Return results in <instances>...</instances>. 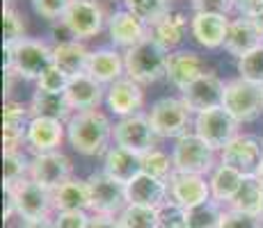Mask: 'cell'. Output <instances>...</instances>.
Instances as JSON below:
<instances>
[{
    "instance_id": "47",
    "label": "cell",
    "mask_w": 263,
    "mask_h": 228,
    "mask_svg": "<svg viewBox=\"0 0 263 228\" xmlns=\"http://www.w3.org/2000/svg\"><path fill=\"white\" fill-rule=\"evenodd\" d=\"M89 228H121V226H119V219H115V217L94 215L92 221H89Z\"/></svg>"
},
{
    "instance_id": "21",
    "label": "cell",
    "mask_w": 263,
    "mask_h": 228,
    "mask_svg": "<svg viewBox=\"0 0 263 228\" xmlns=\"http://www.w3.org/2000/svg\"><path fill=\"white\" fill-rule=\"evenodd\" d=\"M30 108L16 100H5L3 105V149L18 151L28 137L30 126Z\"/></svg>"
},
{
    "instance_id": "32",
    "label": "cell",
    "mask_w": 263,
    "mask_h": 228,
    "mask_svg": "<svg viewBox=\"0 0 263 228\" xmlns=\"http://www.w3.org/2000/svg\"><path fill=\"white\" fill-rule=\"evenodd\" d=\"M242 178H245V176H242L238 169H234V167L222 164L220 162V164L213 169L211 178H209L211 196H213L215 201H231L236 194H238Z\"/></svg>"
},
{
    "instance_id": "22",
    "label": "cell",
    "mask_w": 263,
    "mask_h": 228,
    "mask_svg": "<svg viewBox=\"0 0 263 228\" xmlns=\"http://www.w3.org/2000/svg\"><path fill=\"white\" fill-rule=\"evenodd\" d=\"M103 85L96 82L92 75L80 73L69 80V87L64 91L69 105L76 112H85V110H99L101 100H103Z\"/></svg>"
},
{
    "instance_id": "41",
    "label": "cell",
    "mask_w": 263,
    "mask_h": 228,
    "mask_svg": "<svg viewBox=\"0 0 263 228\" xmlns=\"http://www.w3.org/2000/svg\"><path fill=\"white\" fill-rule=\"evenodd\" d=\"M69 75L67 73H62L55 64H50V67L44 71L42 75H39V80H37V89H42V91H50V94H64L69 87Z\"/></svg>"
},
{
    "instance_id": "15",
    "label": "cell",
    "mask_w": 263,
    "mask_h": 228,
    "mask_svg": "<svg viewBox=\"0 0 263 228\" xmlns=\"http://www.w3.org/2000/svg\"><path fill=\"white\" fill-rule=\"evenodd\" d=\"M167 187H170V199L174 201V203H179L181 208H185V210L197 208V205L213 199L206 176L179 174V171H174L167 180Z\"/></svg>"
},
{
    "instance_id": "16",
    "label": "cell",
    "mask_w": 263,
    "mask_h": 228,
    "mask_svg": "<svg viewBox=\"0 0 263 228\" xmlns=\"http://www.w3.org/2000/svg\"><path fill=\"white\" fill-rule=\"evenodd\" d=\"M105 103H108L110 112L121 116V119L138 114V110H142L144 105L142 85H138L130 78H121L105 89Z\"/></svg>"
},
{
    "instance_id": "24",
    "label": "cell",
    "mask_w": 263,
    "mask_h": 228,
    "mask_svg": "<svg viewBox=\"0 0 263 228\" xmlns=\"http://www.w3.org/2000/svg\"><path fill=\"white\" fill-rule=\"evenodd\" d=\"M263 46V37L259 32V28L254 25V21L250 18H236V21H229V30H227V39H224V48L229 50L236 57H242V55L252 53L254 48Z\"/></svg>"
},
{
    "instance_id": "46",
    "label": "cell",
    "mask_w": 263,
    "mask_h": 228,
    "mask_svg": "<svg viewBox=\"0 0 263 228\" xmlns=\"http://www.w3.org/2000/svg\"><path fill=\"white\" fill-rule=\"evenodd\" d=\"M3 196H5V208H3V219L9 221L16 215V203H14V192L9 185H3Z\"/></svg>"
},
{
    "instance_id": "31",
    "label": "cell",
    "mask_w": 263,
    "mask_h": 228,
    "mask_svg": "<svg viewBox=\"0 0 263 228\" xmlns=\"http://www.w3.org/2000/svg\"><path fill=\"white\" fill-rule=\"evenodd\" d=\"M229 203H231V210L245 212V215H252L263 221V185L259 182V178L256 176H245L238 194Z\"/></svg>"
},
{
    "instance_id": "6",
    "label": "cell",
    "mask_w": 263,
    "mask_h": 228,
    "mask_svg": "<svg viewBox=\"0 0 263 228\" xmlns=\"http://www.w3.org/2000/svg\"><path fill=\"white\" fill-rule=\"evenodd\" d=\"M87 190H89V210L94 215L119 217L121 210L128 205V201H126V185L110 178L103 171L89 176Z\"/></svg>"
},
{
    "instance_id": "50",
    "label": "cell",
    "mask_w": 263,
    "mask_h": 228,
    "mask_svg": "<svg viewBox=\"0 0 263 228\" xmlns=\"http://www.w3.org/2000/svg\"><path fill=\"white\" fill-rule=\"evenodd\" d=\"M252 21H254V25L259 28V32H261V37H263V12H261L256 18H252Z\"/></svg>"
},
{
    "instance_id": "3",
    "label": "cell",
    "mask_w": 263,
    "mask_h": 228,
    "mask_svg": "<svg viewBox=\"0 0 263 228\" xmlns=\"http://www.w3.org/2000/svg\"><path fill=\"white\" fill-rule=\"evenodd\" d=\"M167 50L156 44L151 37H146L144 42H140L138 46H133L124 53L126 75L138 85L158 82L160 78L167 75Z\"/></svg>"
},
{
    "instance_id": "23",
    "label": "cell",
    "mask_w": 263,
    "mask_h": 228,
    "mask_svg": "<svg viewBox=\"0 0 263 228\" xmlns=\"http://www.w3.org/2000/svg\"><path fill=\"white\" fill-rule=\"evenodd\" d=\"M124 73H126V67H124V55L121 53H117L115 48L92 50L87 62V75H92L96 82L112 85L121 80Z\"/></svg>"
},
{
    "instance_id": "34",
    "label": "cell",
    "mask_w": 263,
    "mask_h": 228,
    "mask_svg": "<svg viewBox=\"0 0 263 228\" xmlns=\"http://www.w3.org/2000/svg\"><path fill=\"white\" fill-rule=\"evenodd\" d=\"M126 9L130 14L144 21L146 25H154L158 18H163L170 9V0H124Z\"/></svg>"
},
{
    "instance_id": "43",
    "label": "cell",
    "mask_w": 263,
    "mask_h": 228,
    "mask_svg": "<svg viewBox=\"0 0 263 228\" xmlns=\"http://www.w3.org/2000/svg\"><path fill=\"white\" fill-rule=\"evenodd\" d=\"M195 14H215V16H227L236 9V0H190Z\"/></svg>"
},
{
    "instance_id": "30",
    "label": "cell",
    "mask_w": 263,
    "mask_h": 228,
    "mask_svg": "<svg viewBox=\"0 0 263 228\" xmlns=\"http://www.w3.org/2000/svg\"><path fill=\"white\" fill-rule=\"evenodd\" d=\"M53 196V208L58 212H71V210H89V190L87 180L69 178L67 182L50 192Z\"/></svg>"
},
{
    "instance_id": "10",
    "label": "cell",
    "mask_w": 263,
    "mask_h": 228,
    "mask_svg": "<svg viewBox=\"0 0 263 228\" xmlns=\"http://www.w3.org/2000/svg\"><path fill=\"white\" fill-rule=\"evenodd\" d=\"M103 7L96 0H71L62 16V25L78 42H87L103 30Z\"/></svg>"
},
{
    "instance_id": "48",
    "label": "cell",
    "mask_w": 263,
    "mask_h": 228,
    "mask_svg": "<svg viewBox=\"0 0 263 228\" xmlns=\"http://www.w3.org/2000/svg\"><path fill=\"white\" fill-rule=\"evenodd\" d=\"M23 228H58V226L46 217V219H37V221H23Z\"/></svg>"
},
{
    "instance_id": "2",
    "label": "cell",
    "mask_w": 263,
    "mask_h": 228,
    "mask_svg": "<svg viewBox=\"0 0 263 228\" xmlns=\"http://www.w3.org/2000/svg\"><path fill=\"white\" fill-rule=\"evenodd\" d=\"M3 69L16 78L34 80L53 64V48L42 39H23L18 44H3Z\"/></svg>"
},
{
    "instance_id": "20",
    "label": "cell",
    "mask_w": 263,
    "mask_h": 228,
    "mask_svg": "<svg viewBox=\"0 0 263 228\" xmlns=\"http://www.w3.org/2000/svg\"><path fill=\"white\" fill-rule=\"evenodd\" d=\"M108 34L115 46H121V48L128 50L149 37V25L140 21L128 9H119L108 18Z\"/></svg>"
},
{
    "instance_id": "1",
    "label": "cell",
    "mask_w": 263,
    "mask_h": 228,
    "mask_svg": "<svg viewBox=\"0 0 263 228\" xmlns=\"http://www.w3.org/2000/svg\"><path fill=\"white\" fill-rule=\"evenodd\" d=\"M115 135V128L110 119L101 110H85V112L71 114L67 121V139L80 155H103L110 151V137Z\"/></svg>"
},
{
    "instance_id": "14",
    "label": "cell",
    "mask_w": 263,
    "mask_h": 228,
    "mask_svg": "<svg viewBox=\"0 0 263 228\" xmlns=\"http://www.w3.org/2000/svg\"><path fill=\"white\" fill-rule=\"evenodd\" d=\"M224 85L227 82H222L215 73H206L181 91V100L197 116V114L206 112V110L220 108L222 98H224Z\"/></svg>"
},
{
    "instance_id": "8",
    "label": "cell",
    "mask_w": 263,
    "mask_h": 228,
    "mask_svg": "<svg viewBox=\"0 0 263 228\" xmlns=\"http://www.w3.org/2000/svg\"><path fill=\"white\" fill-rule=\"evenodd\" d=\"M238 126L240 123L222 105L195 116V135L213 151H222L234 137H238Z\"/></svg>"
},
{
    "instance_id": "45",
    "label": "cell",
    "mask_w": 263,
    "mask_h": 228,
    "mask_svg": "<svg viewBox=\"0 0 263 228\" xmlns=\"http://www.w3.org/2000/svg\"><path fill=\"white\" fill-rule=\"evenodd\" d=\"M53 221L58 228H89L92 217L87 215V210H71V212H58V217Z\"/></svg>"
},
{
    "instance_id": "39",
    "label": "cell",
    "mask_w": 263,
    "mask_h": 228,
    "mask_svg": "<svg viewBox=\"0 0 263 228\" xmlns=\"http://www.w3.org/2000/svg\"><path fill=\"white\" fill-rule=\"evenodd\" d=\"M238 73L242 80L263 87V46L254 48L252 53L242 55L238 59Z\"/></svg>"
},
{
    "instance_id": "19",
    "label": "cell",
    "mask_w": 263,
    "mask_h": 228,
    "mask_svg": "<svg viewBox=\"0 0 263 228\" xmlns=\"http://www.w3.org/2000/svg\"><path fill=\"white\" fill-rule=\"evenodd\" d=\"M67 135V126L62 121L55 119H37L30 121L28 126V137H25V144L30 151H34V155L42 153H53L62 146V139Z\"/></svg>"
},
{
    "instance_id": "29",
    "label": "cell",
    "mask_w": 263,
    "mask_h": 228,
    "mask_svg": "<svg viewBox=\"0 0 263 228\" xmlns=\"http://www.w3.org/2000/svg\"><path fill=\"white\" fill-rule=\"evenodd\" d=\"M103 174H108L110 178H115L121 185H128L135 176L142 174L140 158L119 149V146H110V151L105 153V160H103Z\"/></svg>"
},
{
    "instance_id": "35",
    "label": "cell",
    "mask_w": 263,
    "mask_h": 228,
    "mask_svg": "<svg viewBox=\"0 0 263 228\" xmlns=\"http://www.w3.org/2000/svg\"><path fill=\"white\" fill-rule=\"evenodd\" d=\"M117 219L121 228H158V210L142 205H126Z\"/></svg>"
},
{
    "instance_id": "42",
    "label": "cell",
    "mask_w": 263,
    "mask_h": 228,
    "mask_svg": "<svg viewBox=\"0 0 263 228\" xmlns=\"http://www.w3.org/2000/svg\"><path fill=\"white\" fill-rule=\"evenodd\" d=\"M32 3V9L46 21H62L67 7L71 5V0H30Z\"/></svg>"
},
{
    "instance_id": "51",
    "label": "cell",
    "mask_w": 263,
    "mask_h": 228,
    "mask_svg": "<svg viewBox=\"0 0 263 228\" xmlns=\"http://www.w3.org/2000/svg\"><path fill=\"white\" fill-rule=\"evenodd\" d=\"M256 178H259V182H261V185H263V162H261V167H259V171H256Z\"/></svg>"
},
{
    "instance_id": "25",
    "label": "cell",
    "mask_w": 263,
    "mask_h": 228,
    "mask_svg": "<svg viewBox=\"0 0 263 228\" xmlns=\"http://www.w3.org/2000/svg\"><path fill=\"white\" fill-rule=\"evenodd\" d=\"M227 30H229V18L215 16V14H195L190 18V32L197 44L204 48H220L224 46Z\"/></svg>"
},
{
    "instance_id": "38",
    "label": "cell",
    "mask_w": 263,
    "mask_h": 228,
    "mask_svg": "<svg viewBox=\"0 0 263 228\" xmlns=\"http://www.w3.org/2000/svg\"><path fill=\"white\" fill-rule=\"evenodd\" d=\"M25 37V21L23 16L12 7L5 5L3 7V44H18Z\"/></svg>"
},
{
    "instance_id": "17",
    "label": "cell",
    "mask_w": 263,
    "mask_h": 228,
    "mask_svg": "<svg viewBox=\"0 0 263 228\" xmlns=\"http://www.w3.org/2000/svg\"><path fill=\"white\" fill-rule=\"evenodd\" d=\"M167 194H170L167 180L154 178V176L144 174V171L138 174L126 185V201H128V205H142V208L158 210L167 201Z\"/></svg>"
},
{
    "instance_id": "36",
    "label": "cell",
    "mask_w": 263,
    "mask_h": 228,
    "mask_svg": "<svg viewBox=\"0 0 263 228\" xmlns=\"http://www.w3.org/2000/svg\"><path fill=\"white\" fill-rule=\"evenodd\" d=\"M30 174V160L21 151H3V185H16Z\"/></svg>"
},
{
    "instance_id": "9",
    "label": "cell",
    "mask_w": 263,
    "mask_h": 228,
    "mask_svg": "<svg viewBox=\"0 0 263 228\" xmlns=\"http://www.w3.org/2000/svg\"><path fill=\"white\" fill-rule=\"evenodd\" d=\"M156 137L158 135L151 128L149 116L140 112L133 116H124L115 123V144L128 153L138 155V158L156 149Z\"/></svg>"
},
{
    "instance_id": "5",
    "label": "cell",
    "mask_w": 263,
    "mask_h": 228,
    "mask_svg": "<svg viewBox=\"0 0 263 228\" xmlns=\"http://www.w3.org/2000/svg\"><path fill=\"white\" fill-rule=\"evenodd\" d=\"M222 108L234 116L238 123H250L263 112V87L247 80H229L224 85Z\"/></svg>"
},
{
    "instance_id": "4",
    "label": "cell",
    "mask_w": 263,
    "mask_h": 228,
    "mask_svg": "<svg viewBox=\"0 0 263 228\" xmlns=\"http://www.w3.org/2000/svg\"><path fill=\"white\" fill-rule=\"evenodd\" d=\"M172 160H174V171L179 174L206 176L213 174L215 169V151L195 133H185L176 139L172 149Z\"/></svg>"
},
{
    "instance_id": "49",
    "label": "cell",
    "mask_w": 263,
    "mask_h": 228,
    "mask_svg": "<svg viewBox=\"0 0 263 228\" xmlns=\"http://www.w3.org/2000/svg\"><path fill=\"white\" fill-rule=\"evenodd\" d=\"M14 78H16V75L12 73V71H5V80H3V85H5V98L9 100V94H12V87H14Z\"/></svg>"
},
{
    "instance_id": "40",
    "label": "cell",
    "mask_w": 263,
    "mask_h": 228,
    "mask_svg": "<svg viewBox=\"0 0 263 228\" xmlns=\"http://www.w3.org/2000/svg\"><path fill=\"white\" fill-rule=\"evenodd\" d=\"M158 228H188V210L174 201H165L158 208Z\"/></svg>"
},
{
    "instance_id": "11",
    "label": "cell",
    "mask_w": 263,
    "mask_h": 228,
    "mask_svg": "<svg viewBox=\"0 0 263 228\" xmlns=\"http://www.w3.org/2000/svg\"><path fill=\"white\" fill-rule=\"evenodd\" d=\"M14 192V203H16V215L23 221H37L46 219L50 208H53V196L46 187H42L32 178H25L16 185H9Z\"/></svg>"
},
{
    "instance_id": "27",
    "label": "cell",
    "mask_w": 263,
    "mask_h": 228,
    "mask_svg": "<svg viewBox=\"0 0 263 228\" xmlns=\"http://www.w3.org/2000/svg\"><path fill=\"white\" fill-rule=\"evenodd\" d=\"M188 28H190L188 18L181 12H167L163 18H158L154 25H149V37L170 53L172 48H176L185 39Z\"/></svg>"
},
{
    "instance_id": "28",
    "label": "cell",
    "mask_w": 263,
    "mask_h": 228,
    "mask_svg": "<svg viewBox=\"0 0 263 228\" xmlns=\"http://www.w3.org/2000/svg\"><path fill=\"white\" fill-rule=\"evenodd\" d=\"M28 108L32 119L42 116V119H55V121H62V123L71 119V112H73L64 94H50V91H42V89H37L32 94Z\"/></svg>"
},
{
    "instance_id": "18",
    "label": "cell",
    "mask_w": 263,
    "mask_h": 228,
    "mask_svg": "<svg viewBox=\"0 0 263 228\" xmlns=\"http://www.w3.org/2000/svg\"><path fill=\"white\" fill-rule=\"evenodd\" d=\"M206 62L195 53V50H174L170 53L167 59V75L170 85H174L176 89L183 91L188 85L195 80H199L201 75H206Z\"/></svg>"
},
{
    "instance_id": "26",
    "label": "cell",
    "mask_w": 263,
    "mask_h": 228,
    "mask_svg": "<svg viewBox=\"0 0 263 228\" xmlns=\"http://www.w3.org/2000/svg\"><path fill=\"white\" fill-rule=\"evenodd\" d=\"M89 55H92V50H87V46L83 42H78V39L53 46V64L62 71V73H67L69 78L87 73Z\"/></svg>"
},
{
    "instance_id": "33",
    "label": "cell",
    "mask_w": 263,
    "mask_h": 228,
    "mask_svg": "<svg viewBox=\"0 0 263 228\" xmlns=\"http://www.w3.org/2000/svg\"><path fill=\"white\" fill-rule=\"evenodd\" d=\"M222 215L224 212L220 208V201L211 199L188 210V228H220Z\"/></svg>"
},
{
    "instance_id": "13",
    "label": "cell",
    "mask_w": 263,
    "mask_h": 228,
    "mask_svg": "<svg viewBox=\"0 0 263 228\" xmlns=\"http://www.w3.org/2000/svg\"><path fill=\"white\" fill-rule=\"evenodd\" d=\"M71 171H73L71 160L64 153H60V151H53V153L34 155V158L30 160L28 178H32L42 187H46L48 192H53V190H58L62 182H67L71 178Z\"/></svg>"
},
{
    "instance_id": "44",
    "label": "cell",
    "mask_w": 263,
    "mask_h": 228,
    "mask_svg": "<svg viewBox=\"0 0 263 228\" xmlns=\"http://www.w3.org/2000/svg\"><path fill=\"white\" fill-rule=\"evenodd\" d=\"M220 228H261V219L245 215V212H238V210H227L222 215Z\"/></svg>"
},
{
    "instance_id": "37",
    "label": "cell",
    "mask_w": 263,
    "mask_h": 228,
    "mask_svg": "<svg viewBox=\"0 0 263 228\" xmlns=\"http://www.w3.org/2000/svg\"><path fill=\"white\" fill-rule=\"evenodd\" d=\"M140 167H142L144 174L154 176V178H160V180H170V176L174 174V160L158 149L144 153L142 158H140Z\"/></svg>"
},
{
    "instance_id": "7",
    "label": "cell",
    "mask_w": 263,
    "mask_h": 228,
    "mask_svg": "<svg viewBox=\"0 0 263 228\" xmlns=\"http://www.w3.org/2000/svg\"><path fill=\"white\" fill-rule=\"evenodd\" d=\"M190 110L185 108V103L181 98H172V96H165V98H158L154 105H151L149 112V121L151 128L158 137H183L188 133L190 126Z\"/></svg>"
},
{
    "instance_id": "12",
    "label": "cell",
    "mask_w": 263,
    "mask_h": 228,
    "mask_svg": "<svg viewBox=\"0 0 263 228\" xmlns=\"http://www.w3.org/2000/svg\"><path fill=\"white\" fill-rule=\"evenodd\" d=\"M263 162V139L254 135H238L222 149V164L238 169L242 176H254Z\"/></svg>"
}]
</instances>
